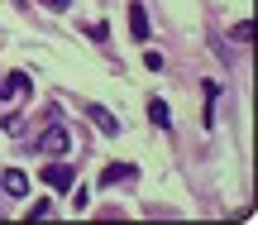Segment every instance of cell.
I'll list each match as a JSON object with an SVG mask.
<instances>
[{
  "instance_id": "1",
  "label": "cell",
  "mask_w": 258,
  "mask_h": 225,
  "mask_svg": "<svg viewBox=\"0 0 258 225\" xmlns=\"http://www.w3.org/2000/svg\"><path fill=\"white\" fill-rule=\"evenodd\" d=\"M67 144H72L67 125H48V130H43V139H38V149H43L48 158H62V153H67Z\"/></svg>"
},
{
  "instance_id": "2",
  "label": "cell",
  "mask_w": 258,
  "mask_h": 225,
  "mask_svg": "<svg viewBox=\"0 0 258 225\" xmlns=\"http://www.w3.org/2000/svg\"><path fill=\"white\" fill-rule=\"evenodd\" d=\"M43 182H48L53 192H67V187L77 182V168H72V163H53V168H43Z\"/></svg>"
},
{
  "instance_id": "3",
  "label": "cell",
  "mask_w": 258,
  "mask_h": 225,
  "mask_svg": "<svg viewBox=\"0 0 258 225\" xmlns=\"http://www.w3.org/2000/svg\"><path fill=\"white\" fill-rule=\"evenodd\" d=\"M86 115H91V125H96L101 134H120V120H115L105 105H86Z\"/></svg>"
},
{
  "instance_id": "4",
  "label": "cell",
  "mask_w": 258,
  "mask_h": 225,
  "mask_svg": "<svg viewBox=\"0 0 258 225\" xmlns=\"http://www.w3.org/2000/svg\"><path fill=\"white\" fill-rule=\"evenodd\" d=\"M24 86H29V77H24V72L0 77V101H15V96H24Z\"/></svg>"
},
{
  "instance_id": "5",
  "label": "cell",
  "mask_w": 258,
  "mask_h": 225,
  "mask_svg": "<svg viewBox=\"0 0 258 225\" xmlns=\"http://www.w3.org/2000/svg\"><path fill=\"white\" fill-rule=\"evenodd\" d=\"M129 34H134L139 43H144V38H148V10L139 5V0H134V5H129Z\"/></svg>"
},
{
  "instance_id": "6",
  "label": "cell",
  "mask_w": 258,
  "mask_h": 225,
  "mask_svg": "<svg viewBox=\"0 0 258 225\" xmlns=\"http://www.w3.org/2000/svg\"><path fill=\"white\" fill-rule=\"evenodd\" d=\"M0 187H5L10 197H24V192H29V178H24V173H19V168H10L5 178H0Z\"/></svg>"
},
{
  "instance_id": "7",
  "label": "cell",
  "mask_w": 258,
  "mask_h": 225,
  "mask_svg": "<svg viewBox=\"0 0 258 225\" xmlns=\"http://www.w3.org/2000/svg\"><path fill=\"white\" fill-rule=\"evenodd\" d=\"M129 178H134V163H110V168L101 173L105 187H115V182H129Z\"/></svg>"
},
{
  "instance_id": "8",
  "label": "cell",
  "mask_w": 258,
  "mask_h": 225,
  "mask_svg": "<svg viewBox=\"0 0 258 225\" xmlns=\"http://www.w3.org/2000/svg\"><path fill=\"white\" fill-rule=\"evenodd\" d=\"M148 120H153L158 130H167V120H172V110H167V105H163V101L153 96V101H148Z\"/></svg>"
},
{
  "instance_id": "9",
  "label": "cell",
  "mask_w": 258,
  "mask_h": 225,
  "mask_svg": "<svg viewBox=\"0 0 258 225\" xmlns=\"http://www.w3.org/2000/svg\"><path fill=\"white\" fill-rule=\"evenodd\" d=\"M249 38H253V24H249V19H239V24H234V43H249Z\"/></svg>"
},
{
  "instance_id": "10",
  "label": "cell",
  "mask_w": 258,
  "mask_h": 225,
  "mask_svg": "<svg viewBox=\"0 0 258 225\" xmlns=\"http://www.w3.org/2000/svg\"><path fill=\"white\" fill-rule=\"evenodd\" d=\"M53 216V206H48V201H38V206H29V220H48Z\"/></svg>"
},
{
  "instance_id": "11",
  "label": "cell",
  "mask_w": 258,
  "mask_h": 225,
  "mask_svg": "<svg viewBox=\"0 0 258 225\" xmlns=\"http://www.w3.org/2000/svg\"><path fill=\"white\" fill-rule=\"evenodd\" d=\"M72 0H43V10H67Z\"/></svg>"
}]
</instances>
